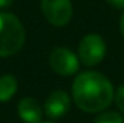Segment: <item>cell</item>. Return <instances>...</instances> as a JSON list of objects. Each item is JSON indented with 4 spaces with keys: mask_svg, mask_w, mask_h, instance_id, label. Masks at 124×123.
<instances>
[{
    "mask_svg": "<svg viewBox=\"0 0 124 123\" xmlns=\"http://www.w3.org/2000/svg\"><path fill=\"white\" fill-rule=\"evenodd\" d=\"M114 9H124V0H105Z\"/></svg>",
    "mask_w": 124,
    "mask_h": 123,
    "instance_id": "8fae6325",
    "label": "cell"
},
{
    "mask_svg": "<svg viewBox=\"0 0 124 123\" xmlns=\"http://www.w3.org/2000/svg\"><path fill=\"white\" fill-rule=\"evenodd\" d=\"M71 100L63 90L52 91L45 100V113L51 119H61L69 110Z\"/></svg>",
    "mask_w": 124,
    "mask_h": 123,
    "instance_id": "8992f818",
    "label": "cell"
},
{
    "mask_svg": "<svg viewBox=\"0 0 124 123\" xmlns=\"http://www.w3.org/2000/svg\"><path fill=\"white\" fill-rule=\"evenodd\" d=\"M120 31H121V35L124 36V12L121 15V19H120Z\"/></svg>",
    "mask_w": 124,
    "mask_h": 123,
    "instance_id": "4fadbf2b",
    "label": "cell"
},
{
    "mask_svg": "<svg viewBox=\"0 0 124 123\" xmlns=\"http://www.w3.org/2000/svg\"><path fill=\"white\" fill-rule=\"evenodd\" d=\"M25 44V28L20 20L7 12H0V57L17 54Z\"/></svg>",
    "mask_w": 124,
    "mask_h": 123,
    "instance_id": "7a4b0ae2",
    "label": "cell"
},
{
    "mask_svg": "<svg viewBox=\"0 0 124 123\" xmlns=\"http://www.w3.org/2000/svg\"><path fill=\"white\" fill-rule=\"evenodd\" d=\"M42 13L54 26H65L72 18L71 0H42Z\"/></svg>",
    "mask_w": 124,
    "mask_h": 123,
    "instance_id": "277c9868",
    "label": "cell"
},
{
    "mask_svg": "<svg viewBox=\"0 0 124 123\" xmlns=\"http://www.w3.org/2000/svg\"><path fill=\"white\" fill-rule=\"evenodd\" d=\"M17 90V80L15 75L6 74L0 77V101H7L10 100Z\"/></svg>",
    "mask_w": 124,
    "mask_h": 123,
    "instance_id": "ba28073f",
    "label": "cell"
},
{
    "mask_svg": "<svg viewBox=\"0 0 124 123\" xmlns=\"http://www.w3.org/2000/svg\"><path fill=\"white\" fill-rule=\"evenodd\" d=\"M114 100H116L117 107L124 113V84H121V86L117 88V91L114 94Z\"/></svg>",
    "mask_w": 124,
    "mask_h": 123,
    "instance_id": "30bf717a",
    "label": "cell"
},
{
    "mask_svg": "<svg viewBox=\"0 0 124 123\" xmlns=\"http://www.w3.org/2000/svg\"><path fill=\"white\" fill-rule=\"evenodd\" d=\"M107 52L105 41L98 33H88L85 35L78 46V57L82 64L87 67H94L104 60Z\"/></svg>",
    "mask_w": 124,
    "mask_h": 123,
    "instance_id": "3957f363",
    "label": "cell"
},
{
    "mask_svg": "<svg viewBox=\"0 0 124 123\" xmlns=\"http://www.w3.org/2000/svg\"><path fill=\"white\" fill-rule=\"evenodd\" d=\"M17 113H19L20 119L26 123H40L42 122V116H43L42 107L32 97H25V98H22L19 101Z\"/></svg>",
    "mask_w": 124,
    "mask_h": 123,
    "instance_id": "52a82bcc",
    "label": "cell"
},
{
    "mask_svg": "<svg viewBox=\"0 0 124 123\" xmlns=\"http://www.w3.org/2000/svg\"><path fill=\"white\" fill-rule=\"evenodd\" d=\"M72 97L81 110L97 113L111 104L114 90L110 80L101 72L85 71L75 78L72 84Z\"/></svg>",
    "mask_w": 124,
    "mask_h": 123,
    "instance_id": "6da1fadb",
    "label": "cell"
},
{
    "mask_svg": "<svg viewBox=\"0 0 124 123\" xmlns=\"http://www.w3.org/2000/svg\"><path fill=\"white\" fill-rule=\"evenodd\" d=\"M13 3V0H0V7H9Z\"/></svg>",
    "mask_w": 124,
    "mask_h": 123,
    "instance_id": "7c38bea8",
    "label": "cell"
},
{
    "mask_svg": "<svg viewBox=\"0 0 124 123\" xmlns=\"http://www.w3.org/2000/svg\"><path fill=\"white\" fill-rule=\"evenodd\" d=\"M51 68L59 75H72L78 71V57L68 48H55L49 58Z\"/></svg>",
    "mask_w": 124,
    "mask_h": 123,
    "instance_id": "5b68a950",
    "label": "cell"
},
{
    "mask_svg": "<svg viewBox=\"0 0 124 123\" xmlns=\"http://www.w3.org/2000/svg\"><path fill=\"white\" fill-rule=\"evenodd\" d=\"M94 123H124L123 117L116 112H105L95 117Z\"/></svg>",
    "mask_w": 124,
    "mask_h": 123,
    "instance_id": "9c48e42d",
    "label": "cell"
}]
</instances>
